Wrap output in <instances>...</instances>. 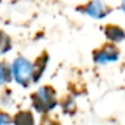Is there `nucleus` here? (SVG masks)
I'll list each match as a JSON object with an SVG mask.
<instances>
[{
    "mask_svg": "<svg viewBox=\"0 0 125 125\" xmlns=\"http://www.w3.org/2000/svg\"><path fill=\"white\" fill-rule=\"evenodd\" d=\"M32 107L39 114H47L57 106V95L55 87L51 85L40 86L31 95Z\"/></svg>",
    "mask_w": 125,
    "mask_h": 125,
    "instance_id": "f257e3e1",
    "label": "nucleus"
},
{
    "mask_svg": "<svg viewBox=\"0 0 125 125\" xmlns=\"http://www.w3.org/2000/svg\"><path fill=\"white\" fill-rule=\"evenodd\" d=\"M11 74L15 82L22 87H29L33 83V63L28 58L18 56L11 64Z\"/></svg>",
    "mask_w": 125,
    "mask_h": 125,
    "instance_id": "f03ea898",
    "label": "nucleus"
},
{
    "mask_svg": "<svg viewBox=\"0 0 125 125\" xmlns=\"http://www.w3.org/2000/svg\"><path fill=\"white\" fill-rule=\"evenodd\" d=\"M120 56V50L114 42H104L92 51V60L100 66L117 62Z\"/></svg>",
    "mask_w": 125,
    "mask_h": 125,
    "instance_id": "7ed1b4c3",
    "label": "nucleus"
},
{
    "mask_svg": "<svg viewBox=\"0 0 125 125\" xmlns=\"http://www.w3.org/2000/svg\"><path fill=\"white\" fill-rule=\"evenodd\" d=\"M77 11H79L80 13H84V15H87L91 18L102 20L107 17L113 11V9L108 6L106 2H103L102 0H90L89 2L84 5H79L77 7Z\"/></svg>",
    "mask_w": 125,
    "mask_h": 125,
    "instance_id": "20e7f679",
    "label": "nucleus"
},
{
    "mask_svg": "<svg viewBox=\"0 0 125 125\" xmlns=\"http://www.w3.org/2000/svg\"><path fill=\"white\" fill-rule=\"evenodd\" d=\"M49 63V53L47 51H42L33 62V83H38L42 79L44 72L47 68Z\"/></svg>",
    "mask_w": 125,
    "mask_h": 125,
    "instance_id": "39448f33",
    "label": "nucleus"
},
{
    "mask_svg": "<svg viewBox=\"0 0 125 125\" xmlns=\"http://www.w3.org/2000/svg\"><path fill=\"white\" fill-rule=\"evenodd\" d=\"M103 33L107 38V40L114 44L122 42L123 40H125V31L118 24H112L108 23L104 26L103 28Z\"/></svg>",
    "mask_w": 125,
    "mask_h": 125,
    "instance_id": "423d86ee",
    "label": "nucleus"
},
{
    "mask_svg": "<svg viewBox=\"0 0 125 125\" xmlns=\"http://www.w3.org/2000/svg\"><path fill=\"white\" fill-rule=\"evenodd\" d=\"M13 125H35L34 115L31 111H20L12 117Z\"/></svg>",
    "mask_w": 125,
    "mask_h": 125,
    "instance_id": "0eeeda50",
    "label": "nucleus"
},
{
    "mask_svg": "<svg viewBox=\"0 0 125 125\" xmlns=\"http://www.w3.org/2000/svg\"><path fill=\"white\" fill-rule=\"evenodd\" d=\"M12 80L11 67L5 61H0V85L9 84Z\"/></svg>",
    "mask_w": 125,
    "mask_h": 125,
    "instance_id": "6e6552de",
    "label": "nucleus"
},
{
    "mask_svg": "<svg viewBox=\"0 0 125 125\" xmlns=\"http://www.w3.org/2000/svg\"><path fill=\"white\" fill-rule=\"evenodd\" d=\"M12 49V42L11 38L2 31H0V56L9 52Z\"/></svg>",
    "mask_w": 125,
    "mask_h": 125,
    "instance_id": "1a4fd4ad",
    "label": "nucleus"
},
{
    "mask_svg": "<svg viewBox=\"0 0 125 125\" xmlns=\"http://www.w3.org/2000/svg\"><path fill=\"white\" fill-rule=\"evenodd\" d=\"M12 124V117L6 113V112H2L0 111V125H10Z\"/></svg>",
    "mask_w": 125,
    "mask_h": 125,
    "instance_id": "9d476101",
    "label": "nucleus"
},
{
    "mask_svg": "<svg viewBox=\"0 0 125 125\" xmlns=\"http://www.w3.org/2000/svg\"><path fill=\"white\" fill-rule=\"evenodd\" d=\"M42 125H61L57 120H53V119H50V118H45L42 120Z\"/></svg>",
    "mask_w": 125,
    "mask_h": 125,
    "instance_id": "9b49d317",
    "label": "nucleus"
},
{
    "mask_svg": "<svg viewBox=\"0 0 125 125\" xmlns=\"http://www.w3.org/2000/svg\"><path fill=\"white\" fill-rule=\"evenodd\" d=\"M120 9H122V10H123V11H124V12H125V0H123V1H122V5H120Z\"/></svg>",
    "mask_w": 125,
    "mask_h": 125,
    "instance_id": "f8f14e48",
    "label": "nucleus"
}]
</instances>
